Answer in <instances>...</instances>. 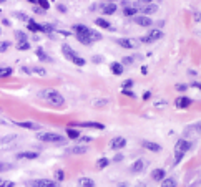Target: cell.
<instances>
[{"label": "cell", "instance_id": "cell-1", "mask_svg": "<svg viewBox=\"0 0 201 187\" xmlns=\"http://www.w3.org/2000/svg\"><path fill=\"white\" fill-rule=\"evenodd\" d=\"M73 30L76 33V38H78L80 43H83V45H92L93 42H97V40L102 38V35L98 32L92 30V28H88L85 25H75Z\"/></svg>", "mask_w": 201, "mask_h": 187}, {"label": "cell", "instance_id": "cell-2", "mask_svg": "<svg viewBox=\"0 0 201 187\" xmlns=\"http://www.w3.org/2000/svg\"><path fill=\"white\" fill-rule=\"evenodd\" d=\"M40 98H42L43 101H47V103H48L50 106H53V108H62L63 103H65L63 96H62L57 90H53V88L42 90V91H40Z\"/></svg>", "mask_w": 201, "mask_h": 187}, {"label": "cell", "instance_id": "cell-3", "mask_svg": "<svg viewBox=\"0 0 201 187\" xmlns=\"http://www.w3.org/2000/svg\"><path fill=\"white\" fill-rule=\"evenodd\" d=\"M62 51H63L65 58H67V60H70V61H73L75 65H78V66H83V65H85V60H83L81 56H78V53H76V51H75L70 45L65 43V45L62 46Z\"/></svg>", "mask_w": 201, "mask_h": 187}, {"label": "cell", "instance_id": "cell-4", "mask_svg": "<svg viewBox=\"0 0 201 187\" xmlns=\"http://www.w3.org/2000/svg\"><path fill=\"white\" fill-rule=\"evenodd\" d=\"M38 139L43 143H53V144H65V138L57 132H42L38 134Z\"/></svg>", "mask_w": 201, "mask_h": 187}, {"label": "cell", "instance_id": "cell-5", "mask_svg": "<svg viewBox=\"0 0 201 187\" xmlns=\"http://www.w3.org/2000/svg\"><path fill=\"white\" fill-rule=\"evenodd\" d=\"M28 184L32 187H58V182L52 179H35V180H30Z\"/></svg>", "mask_w": 201, "mask_h": 187}, {"label": "cell", "instance_id": "cell-6", "mask_svg": "<svg viewBox=\"0 0 201 187\" xmlns=\"http://www.w3.org/2000/svg\"><path fill=\"white\" fill-rule=\"evenodd\" d=\"M135 8H137L140 13H155L158 10V7L155 3H135Z\"/></svg>", "mask_w": 201, "mask_h": 187}, {"label": "cell", "instance_id": "cell-7", "mask_svg": "<svg viewBox=\"0 0 201 187\" xmlns=\"http://www.w3.org/2000/svg\"><path fill=\"white\" fill-rule=\"evenodd\" d=\"M161 37H163V32H159V30H151L148 35H145V37L141 38V42H143V43H153V42H158Z\"/></svg>", "mask_w": 201, "mask_h": 187}, {"label": "cell", "instance_id": "cell-8", "mask_svg": "<svg viewBox=\"0 0 201 187\" xmlns=\"http://www.w3.org/2000/svg\"><path fill=\"white\" fill-rule=\"evenodd\" d=\"M125 146H126V139L123 138V136H116V138L111 139V143H110V148H111V149H115V151L123 149Z\"/></svg>", "mask_w": 201, "mask_h": 187}, {"label": "cell", "instance_id": "cell-9", "mask_svg": "<svg viewBox=\"0 0 201 187\" xmlns=\"http://www.w3.org/2000/svg\"><path fill=\"white\" fill-rule=\"evenodd\" d=\"M73 126L92 127V129H103V124H102V122H95V121H80V122H73Z\"/></svg>", "mask_w": 201, "mask_h": 187}, {"label": "cell", "instance_id": "cell-10", "mask_svg": "<svg viewBox=\"0 0 201 187\" xmlns=\"http://www.w3.org/2000/svg\"><path fill=\"white\" fill-rule=\"evenodd\" d=\"M176 151L175 153H180V154H185L186 151H190V148H191V143H188L186 139H180L178 143H176Z\"/></svg>", "mask_w": 201, "mask_h": 187}, {"label": "cell", "instance_id": "cell-11", "mask_svg": "<svg viewBox=\"0 0 201 187\" xmlns=\"http://www.w3.org/2000/svg\"><path fill=\"white\" fill-rule=\"evenodd\" d=\"M191 99L190 98H186V96H180V98H176V101H175V106L176 108H181V109H186V108H190L191 106Z\"/></svg>", "mask_w": 201, "mask_h": 187}, {"label": "cell", "instance_id": "cell-12", "mask_svg": "<svg viewBox=\"0 0 201 187\" xmlns=\"http://www.w3.org/2000/svg\"><path fill=\"white\" fill-rule=\"evenodd\" d=\"M135 22H137L140 27H151L153 25L151 18H150V17H146V15H137V17H135Z\"/></svg>", "mask_w": 201, "mask_h": 187}, {"label": "cell", "instance_id": "cell-13", "mask_svg": "<svg viewBox=\"0 0 201 187\" xmlns=\"http://www.w3.org/2000/svg\"><path fill=\"white\" fill-rule=\"evenodd\" d=\"M141 146H143L145 149H148V151H153V153H159V151H161V146H159L158 143H151V141H143V143H141Z\"/></svg>", "mask_w": 201, "mask_h": 187}, {"label": "cell", "instance_id": "cell-14", "mask_svg": "<svg viewBox=\"0 0 201 187\" xmlns=\"http://www.w3.org/2000/svg\"><path fill=\"white\" fill-rule=\"evenodd\" d=\"M17 126L27 127V129H32V131L40 129V124H37V122H33V121H20V122H17Z\"/></svg>", "mask_w": 201, "mask_h": 187}, {"label": "cell", "instance_id": "cell-15", "mask_svg": "<svg viewBox=\"0 0 201 187\" xmlns=\"http://www.w3.org/2000/svg\"><path fill=\"white\" fill-rule=\"evenodd\" d=\"M165 177H166V172H165V169H155V171L151 172V179H153V180H158V182H161Z\"/></svg>", "mask_w": 201, "mask_h": 187}, {"label": "cell", "instance_id": "cell-16", "mask_svg": "<svg viewBox=\"0 0 201 187\" xmlns=\"http://www.w3.org/2000/svg\"><path fill=\"white\" fill-rule=\"evenodd\" d=\"M17 157L19 159H37L38 157V153H33V151H23V153H19L17 154Z\"/></svg>", "mask_w": 201, "mask_h": 187}, {"label": "cell", "instance_id": "cell-17", "mask_svg": "<svg viewBox=\"0 0 201 187\" xmlns=\"http://www.w3.org/2000/svg\"><path fill=\"white\" fill-rule=\"evenodd\" d=\"M102 12L105 15H113L115 12H116V5L113 2H108V3H105L103 7H102Z\"/></svg>", "mask_w": 201, "mask_h": 187}, {"label": "cell", "instance_id": "cell-18", "mask_svg": "<svg viewBox=\"0 0 201 187\" xmlns=\"http://www.w3.org/2000/svg\"><path fill=\"white\" fill-rule=\"evenodd\" d=\"M118 45L123 46V48H135V46H137V42H135V40H130V38H120L118 40Z\"/></svg>", "mask_w": 201, "mask_h": 187}, {"label": "cell", "instance_id": "cell-19", "mask_svg": "<svg viewBox=\"0 0 201 187\" xmlns=\"http://www.w3.org/2000/svg\"><path fill=\"white\" fill-rule=\"evenodd\" d=\"M78 187H95V182H93V179H90V177H80Z\"/></svg>", "mask_w": 201, "mask_h": 187}, {"label": "cell", "instance_id": "cell-20", "mask_svg": "<svg viewBox=\"0 0 201 187\" xmlns=\"http://www.w3.org/2000/svg\"><path fill=\"white\" fill-rule=\"evenodd\" d=\"M88 151V148H85V146H75V148H70L67 149L68 154H85Z\"/></svg>", "mask_w": 201, "mask_h": 187}, {"label": "cell", "instance_id": "cell-21", "mask_svg": "<svg viewBox=\"0 0 201 187\" xmlns=\"http://www.w3.org/2000/svg\"><path fill=\"white\" fill-rule=\"evenodd\" d=\"M143 169H145V161L140 159V161H135V164L131 166V172L133 174H140Z\"/></svg>", "mask_w": 201, "mask_h": 187}, {"label": "cell", "instance_id": "cell-22", "mask_svg": "<svg viewBox=\"0 0 201 187\" xmlns=\"http://www.w3.org/2000/svg\"><path fill=\"white\" fill-rule=\"evenodd\" d=\"M25 71H28V73H35V75H40V76H45V75H47V70H45V68H40V66L25 68Z\"/></svg>", "mask_w": 201, "mask_h": 187}, {"label": "cell", "instance_id": "cell-23", "mask_svg": "<svg viewBox=\"0 0 201 187\" xmlns=\"http://www.w3.org/2000/svg\"><path fill=\"white\" fill-rule=\"evenodd\" d=\"M28 30L33 32V33H37V32H43V25H38V23H35V22H28Z\"/></svg>", "mask_w": 201, "mask_h": 187}, {"label": "cell", "instance_id": "cell-24", "mask_svg": "<svg viewBox=\"0 0 201 187\" xmlns=\"http://www.w3.org/2000/svg\"><path fill=\"white\" fill-rule=\"evenodd\" d=\"M110 68H111V73L113 75H121L123 73V65L121 63H111Z\"/></svg>", "mask_w": 201, "mask_h": 187}, {"label": "cell", "instance_id": "cell-25", "mask_svg": "<svg viewBox=\"0 0 201 187\" xmlns=\"http://www.w3.org/2000/svg\"><path fill=\"white\" fill-rule=\"evenodd\" d=\"M95 23H97V27H100V28H105V30H111V25H110V23L106 22L105 18H97Z\"/></svg>", "mask_w": 201, "mask_h": 187}, {"label": "cell", "instance_id": "cell-26", "mask_svg": "<svg viewBox=\"0 0 201 187\" xmlns=\"http://www.w3.org/2000/svg\"><path fill=\"white\" fill-rule=\"evenodd\" d=\"M161 187H178V185H176V180L175 179H166V177H165L163 180H161Z\"/></svg>", "mask_w": 201, "mask_h": 187}, {"label": "cell", "instance_id": "cell-27", "mask_svg": "<svg viewBox=\"0 0 201 187\" xmlns=\"http://www.w3.org/2000/svg\"><path fill=\"white\" fill-rule=\"evenodd\" d=\"M67 134H68V138H70V139H78V138H80V132L76 131V129H73L72 126L67 127Z\"/></svg>", "mask_w": 201, "mask_h": 187}, {"label": "cell", "instance_id": "cell-28", "mask_svg": "<svg viewBox=\"0 0 201 187\" xmlns=\"http://www.w3.org/2000/svg\"><path fill=\"white\" fill-rule=\"evenodd\" d=\"M37 55H38V58H40L42 61H52V58L45 53L43 48H37Z\"/></svg>", "mask_w": 201, "mask_h": 187}, {"label": "cell", "instance_id": "cell-29", "mask_svg": "<svg viewBox=\"0 0 201 187\" xmlns=\"http://www.w3.org/2000/svg\"><path fill=\"white\" fill-rule=\"evenodd\" d=\"M123 13H125L126 17H131V15H138V10L135 8V7H125Z\"/></svg>", "mask_w": 201, "mask_h": 187}, {"label": "cell", "instance_id": "cell-30", "mask_svg": "<svg viewBox=\"0 0 201 187\" xmlns=\"http://www.w3.org/2000/svg\"><path fill=\"white\" fill-rule=\"evenodd\" d=\"M12 75V68H5V66H2L0 68V78H7V76H10Z\"/></svg>", "mask_w": 201, "mask_h": 187}, {"label": "cell", "instance_id": "cell-31", "mask_svg": "<svg viewBox=\"0 0 201 187\" xmlns=\"http://www.w3.org/2000/svg\"><path fill=\"white\" fill-rule=\"evenodd\" d=\"M110 164V161L106 159V157H102V159H98V162H97V167L98 169H103V167H106Z\"/></svg>", "mask_w": 201, "mask_h": 187}, {"label": "cell", "instance_id": "cell-32", "mask_svg": "<svg viewBox=\"0 0 201 187\" xmlns=\"http://www.w3.org/2000/svg\"><path fill=\"white\" fill-rule=\"evenodd\" d=\"M15 37H17L19 42H27V35L23 32H15Z\"/></svg>", "mask_w": 201, "mask_h": 187}, {"label": "cell", "instance_id": "cell-33", "mask_svg": "<svg viewBox=\"0 0 201 187\" xmlns=\"http://www.w3.org/2000/svg\"><path fill=\"white\" fill-rule=\"evenodd\" d=\"M17 48H19V50H28V48H30V45H28L27 42H19V43H17Z\"/></svg>", "mask_w": 201, "mask_h": 187}, {"label": "cell", "instance_id": "cell-34", "mask_svg": "<svg viewBox=\"0 0 201 187\" xmlns=\"http://www.w3.org/2000/svg\"><path fill=\"white\" fill-rule=\"evenodd\" d=\"M8 169H12V164H7V162H0V172L8 171Z\"/></svg>", "mask_w": 201, "mask_h": 187}, {"label": "cell", "instance_id": "cell-35", "mask_svg": "<svg viewBox=\"0 0 201 187\" xmlns=\"http://www.w3.org/2000/svg\"><path fill=\"white\" fill-rule=\"evenodd\" d=\"M38 5H40V7H43V8H48L50 7V3L48 2H47V0H38V2H37Z\"/></svg>", "mask_w": 201, "mask_h": 187}, {"label": "cell", "instance_id": "cell-36", "mask_svg": "<svg viewBox=\"0 0 201 187\" xmlns=\"http://www.w3.org/2000/svg\"><path fill=\"white\" fill-rule=\"evenodd\" d=\"M0 187H14L12 180H5V182H0Z\"/></svg>", "mask_w": 201, "mask_h": 187}, {"label": "cell", "instance_id": "cell-37", "mask_svg": "<svg viewBox=\"0 0 201 187\" xmlns=\"http://www.w3.org/2000/svg\"><path fill=\"white\" fill-rule=\"evenodd\" d=\"M10 46V43L8 42H3V43H0V51H5Z\"/></svg>", "mask_w": 201, "mask_h": 187}, {"label": "cell", "instance_id": "cell-38", "mask_svg": "<svg viewBox=\"0 0 201 187\" xmlns=\"http://www.w3.org/2000/svg\"><path fill=\"white\" fill-rule=\"evenodd\" d=\"M55 177H57L58 180H63V177H65V176H63V171H57V176H55Z\"/></svg>", "mask_w": 201, "mask_h": 187}, {"label": "cell", "instance_id": "cell-39", "mask_svg": "<svg viewBox=\"0 0 201 187\" xmlns=\"http://www.w3.org/2000/svg\"><path fill=\"white\" fill-rule=\"evenodd\" d=\"M123 95H126V96H130V98H135L133 91H130V90H123Z\"/></svg>", "mask_w": 201, "mask_h": 187}, {"label": "cell", "instance_id": "cell-40", "mask_svg": "<svg viewBox=\"0 0 201 187\" xmlns=\"http://www.w3.org/2000/svg\"><path fill=\"white\" fill-rule=\"evenodd\" d=\"M131 85H133V81H131V80H128V81H125V83H123V88L126 90V88H130Z\"/></svg>", "mask_w": 201, "mask_h": 187}, {"label": "cell", "instance_id": "cell-41", "mask_svg": "<svg viewBox=\"0 0 201 187\" xmlns=\"http://www.w3.org/2000/svg\"><path fill=\"white\" fill-rule=\"evenodd\" d=\"M194 20L201 22V12H196V13H194Z\"/></svg>", "mask_w": 201, "mask_h": 187}, {"label": "cell", "instance_id": "cell-42", "mask_svg": "<svg viewBox=\"0 0 201 187\" xmlns=\"http://www.w3.org/2000/svg\"><path fill=\"white\" fill-rule=\"evenodd\" d=\"M155 0H138V3H153Z\"/></svg>", "mask_w": 201, "mask_h": 187}, {"label": "cell", "instance_id": "cell-43", "mask_svg": "<svg viewBox=\"0 0 201 187\" xmlns=\"http://www.w3.org/2000/svg\"><path fill=\"white\" fill-rule=\"evenodd\" d=\"M150 96H151V93H150V91H146L145 95H143V98H145V99H150Z\"/></svg>", "mask_w": 201, "mask_h": 187}, {"label": "cell", "instance_id": "cell-44", "mask_svg": "<svg viewBox=\"0 0 201 187\" xmlns=\"http://www.w3.org/2000/svg\"><path fill=\"white\" fill-rule=\"evenodd\" d=\"M176 88H178V90H181V91H185V90H186V86H185V85H181V86L178 85V86H176Z\"/></svg>", "mask_w": 201, "mask_h": 187}, {"label": "cell", "instance_id": "cell-45", "mask_svg": "<svg viewBox=\"0 0 201 187\" xmlns=\"http://www.w3.org/2000/svg\"><path fill=\"white\" fill-rule=\"evenodd\" d=\"M123 61H125V63H131V61H133V58H125Z\"/></svg>", "mask_w": 201, "mask_h": 187}, {"label": "cell", "instance_id": "cell-46", "mask_svg": "<svg viewBox=\"0 0 201 187\" xmlns=\"http://www.w3.org/2000/svg\"><path fill=\"white\" fill-rule=\"evenodd\" d=\"M113 161H115V162H120V161H121V156H116V157H115Z\"/></svg>", "mask_w": 201, "mask_h": 187}, {"label": "cell", "instance_id": "cell-47", "mask_svg": "<svg viewBox=\"0 0 201 187\" xmlns=\"http://www.w3.org/2000/svg\"><path fill=\"white\" fill-rule=\"evenodd\" d=\"M28 2H32V3H37V2H38V0H28Z\"/></svg>", "mask_w": 201, "mask_h": 187}, {"label": "cell", "instance_id": "cell-48", "mask_svg": "<svg viewBox=\"0 0 201 187\" xmlns=\"http://www.w3.org/2000/svg\"><path fill=\"white\" fill-rule=\"evenodd\" d=\"M118 187H128V185H125V184H120V185H118Z\"/></svg>", "mask_w": 201, "mask_h": 187}, {"label": "cell", "instance_id": "cell-49", "mask_svg": "<svg viewBox=\"0 0 201 187\" xmlns=\"http://www.w3.org/2000/svg\"><path fill=\"white\" fill-rule=\"evenodd\" d=\"M3 2H7V0H0V3H3Z\"/></svg>", "mask_w": 201, "mask_h": 187}, {"label": "cell", "instance_id": "cell-50", "mask_svg": "<svg viewBox=\"0 0 201 187\" xmlns=\"http://www.w3.org/2000/svg\"><path fill=\"white\" fill-rule=\"evenodd\" d=\"M108 2H115V0H108Z\"/></svg>", "mask_w": 201, "mask_h": 187}, {"label": "cell", "instance_id": "cell-51", "mask_svg": "<svg viewBox=\"0 0 201 187\" xmlns=\"http://www.w3.org/2000/svg\"><path fill=\"white\" fill-rule=\"evenodd\" d=\"M198 86H199V88H201V85H198Z\"/></svg>", "mask_w": 201, "mask_h": 187}, {"label": "cell", "instance_id": "cell-52", "mask_svg": "<svg viewBox=\"0 0 201 187\" xmlns=\"http://www.w3.org/2000/svg\"><path fill=\"white\" fill-rule=\"evenodd\" d=\"M0 182H2V180H0Z\"/></svg>", "mask_w": 201, "mask_h": 187}]
</instances>
